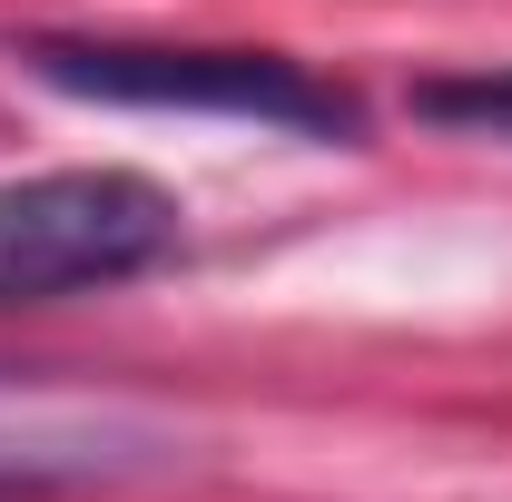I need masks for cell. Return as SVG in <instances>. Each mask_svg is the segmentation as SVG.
<instances>
[{"instance_id":"obj_3","label":"cell","mask_w":512,"mask_h":502,"mask_svg":"<svg viewBox=\"0 0 512 502\" xmlns=\"http://www.w3.org/2000/svg\"><path fill=\"white\" fill-rule=\"evenodd\" d=\"M414 119L463 128V138H512V69H473V79H424Z\"/></svg>"},{"instance_id":"obj_1","label":"cell","mask_w":512,"mask_h":502,"mask_svg":"<svg viewBox=\"0 0 512 502\" xmlns=\"http://www.w3.org/2000/svg\"><path fill=\"white\" fill-rule=\"evenodd\" d=\"M10 60L60 99H99V109H188V119H247L276 138H365L355 89H335L325 69L286 60V50H178V40H10Z\"/></svg>"},{"instance_id":"obj_2","label":"cell","mask_w":512,"mask_h":502,"mask_svg":"<svg viewBox=\"0 0 512 502\" xmlns=\"http://www.w3.org/2000/svg\"><path fill=\"white\" fill-rule=\"evenodd\" d=\"M178 197L148 168H40L0 178V306L99 296L178 256Z\"/></svg>"}]
</instances>
